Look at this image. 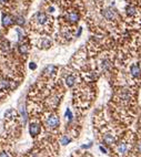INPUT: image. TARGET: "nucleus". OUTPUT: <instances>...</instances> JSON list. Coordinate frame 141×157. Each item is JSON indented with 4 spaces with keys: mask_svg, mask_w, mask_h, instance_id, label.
<instances>
[{
    "mask_svg": "<svg viewBox=\"0 0 141 157\" xmlns=\"http://www.w3.org/2000/svg\"><path fill=\"white\" fill-rule=\"evenodd\" d=\"M50 46H51V41L47 38H42L40 41V43H39V47L42 48V49H47V48H49Z\"/></svg>",
    "mask_w": 141,
    "mask_h": 157,
    "instance_id": "obj_14",
    "label": "nucleus"
},
{
    "mask_svg": "<svg viewBox=\"0 0 141 157\" xmlns=\"http://www.w3.org/2000/svg\"><path fill=\"white\" fill-rule=\"evenodd\" d=\"M92 146V143H89V144H87V145H82L81 146V148H89Z\"/></svg>",
    "mask_w": 141,
    "mask_h": 157,
    "instance_id": "obj_23",
    "label": "nucleus"
},
{
    "mask_svg": "<svg viewBox=\"0 0 141 157\" xmlns=\"http://www.w3.org/2000/svg\"><path fill=\"white\" fill-rule=\"evenodd\" d=\"M16 87V85L8 78H0V91H7Z\"/></svg>",
    "mask_w": 141,
    "mask_h": 157,
    "instance_id": "obj_4",
    "label": "nucleus"
},
{
    "mask_svg": "<svg viewBox=\"0 0 141 157\" xmlns=\"http://www.w3.org/2000/svg\"><path fill=\"white\" fill-rule=\"evenodd\" d=\"M135 149H137V152H138V153H141V141H140V142L137 143V146H135Z\"/></svg>",
    "mask_w": 141,
    "mask_h": 157,
    "instance_id": "obj_21",
    "label": "nucleus"
},
{
    "mask_svg": "<svg viewBox=\"0 0 141 157\" xmlns=\"http://www.w3.org/2000/svg\"><path fill=\"white\" fill-rule=\"evenodd\" d=\"M7 0H0V3H6Z\"/></svg>",
    "mask_w": 141,
    "mask_h": 157,
    "instance_id": "obj_25",
    "label": "nucleus"
},
{
    "mask_svg": "<svg viewBox=\"0 0 141 157\" xmlns=\"http://www.w3.org/2000/svg\"><path fill=\"white\" fill-rule=\"evenodd\" d=\"M0 157H14V156L8 151H0Z\"/></svg>",
    "mask_w": 141,
    "mask_h": 157,
    "instance_id": "obj_18",
    "label": "nucleus"
},
{
    "mask_svg": "<svg viewBox=\"0 0 141 157\" xmlns=\"http://www.w3.org/2000/svg\"><path fill=\"white\" fill-rule=\"evenodd\" d=\"M16 32H17V35H18V39H19V40L21 41L23 39V35H25L23 31L20 29V28H17V29H16Z\"/></svg>",
    "mask_w": 141,
    "mask_h": 157,
    "instance_id": "obj_19",
    "label": "nucleus"
},
{
    "mask_svg": "<svg viewBox=\"0 0 141 157\" xmlns=\"http://www.w3.org/2000/svg\"><path fill=\"white\" fill-rule=\"evenodd\" d=\"M29 67H30V69H31V70H36V69H37V65H36L35 62H31V63H30V65H29Z\"/></svg>",
    "mask_w": 141,
    "mask_h": 157,
    "instance_id": "obj_22",
    "label": "nucleus"
},
{
    "mask_svg": "<svg viewBox=\"0 0 141 157\" xmlns=\"http://www.w3.org/2000/svg\"><path fill=\"white\" fill-rule=\"evenodd\" d=\"M102 16L104 17V19H107V20H113L116 18V13L113 10H111V9H104V10H102Z\"/></svg>",
    "mask_w": 141,
    "mask_h": 157,
    "instance_id": "obj_6",
    "label": "nucleus"
},
{
    "mask_svg": "<svg viewBox=\"0 0 141 157\" xmlns=\"http://www.w3.org/2000/svg\"><path fill=\"white\" fill-rule=\"evenodd\" d=\"M18 51H19V53L20 54H27L28 53V51H29V49H28V46L27 44H20L19 47H18Z\"/></svg>",
    "mask_w": 141,
    "mask_h": 157,
    "instance_id": "obj_15",
    "label": "nucleus"
},
{
    "mask_svg": "<svg viewBox=\"0 0 141 157\" xmlns=\"http://www.w3.org/2000/svg\"><path fill=\"white\" fill-rule=\"evenodd\" d=\"M65 82H66V85L68 87H72L76 84V76L72 75V74H69L68 76H66Z\"/></svg>",
    "mask_w": 141,
    "mask_h": 157,
    "instance_id": "obj_11",
    "label": "nucleus"
},
{
    "mask_svg": "<svg viewBox=\"0 0 141 157\" xmlns=\"http://www.w3.org/2000/svg\"><path fill=\"white\" fill-rule=\"evenodd\" d=\"M41 132V126L39 125V123L31 122L29 125V133L31 135V137H37Z\"/></svg>",
    "mask_w": 141,
    "mask_h": 157,
    "instance_id": "obj_3",
    "label": "nucleus"
},
{
    "mask_svg": "<svg viewBox=\"0 0 141 157\" xmlns=\"http://www.w3.org/2000/svg\"><path fill=\"white\" fill-rule=\"evenodd\" d=\"M99 148H100V151L102 152V153H104V154H107V149L104 148V147H102V146H100V147H99Z\"/></svg>",
    "mask_w": 141,
    "mask_h": 157,
    "instance_id": "obj_24",
    "label": "nucleus"
},
{
    "mask_svg": "<svg viewBox=\"0 0 141 157\" xmlns=\"http://www.w3.org/2000/svg\"><path fill=\"white\" fill-rule=\"evenodd\" d=\"M70 142H71V138L68 137V136H66V135L61 137V140H60V143L62 144V145H68Z\"/></svg>",
    "mask_w": 141,
    "mask_h": 157,
    "instance_id": "obj_16",
    "label": "nucleus"
},
{
    "mask_svg": "<svg viewBox=\"0 0 141 157\" xmlns=\"http://www.w3.org/2000/svg\"><path fill=\"white\" fill-rule=\"evenodd\" d=\"M117 152H118L119 154H121V155L126 154V153L128 152V143L127 142L119 143L118 146H117Z\"/></svg>",
    "mask_w": 141,
    "mask_h": 157,
    "instance_id": "obj_8",
    "label": "nucleus"
},
{
    "mask_svg": "<svg viewBox=\"0 0 141 157\" xmlns=\"http://www.w3.org/2000/svg\"><path fill=\"white\" fill-rule=\"evenodd\" d=\"M14 17H11L10 15H2V26L3 27H10L14 24Z\"/></svg>",
    "mask_w": 141,
    "mask_h": 157,
    "instance_id": "obj_7",
    "label": "nucleus"
},
{
    "mask_svg": "<svg viewBox=\"0 0 141 157\" xmlns=\"http://www.w3.org/2000/svg\"><path fill=\"white\" fill-rule=\"evenodd\" d=\"M5 119L7 121H16L18 119V114L17 112L14 110V108H9V110L6 111V113H5Z\"/></svg>",
    "mask_w": 141,
    "mask_h": 157,
    "instance_id": "obj_5",
    "label": "nucleus"
},
{
    "mask_svg": "<svg viewBox=\"0 0 141 157\" xmlns=\"http://www.w3.org/2000/svg\"><path fill=\"white\" fill-rule=\"evenodd\" d=\"M126 13H127L128 17H135V13H137V10H135V6H131V5L127 6V8H126Z\"/></svg>",
    "mask_w": 141,
    "mask_h": 157,
    "instance_id": "obj_13",
    "label": "nucleus"
},
{
    "mask_svg": "<svg viewBox=\"0 0 141 157\" xmlns=\"http://www.w3.org/2000/svg\"><path fill=\"white\" fill-rule=\"evenodd\" d=\"M116 138L113 135H111L110 133H107L104 135V143L107 144V145H112L113 143H115Z\"/></svg>",
    "mask_w": 141,
    "mask_h": 157,
    "instance_id": "obj_10",
    "label": "nucleus"
},
{
    "mask_svg": "<svg viewBox=\"0 0 141 157\" xmlns=\"http://www.w3.org/2000/svg\"><path fill=\"white\" fill-rule=\"evenodd\" d=\"M59 125H60V121L56 114H49L45 119V126L48 130H56Z\"/></svg>",
    "mask_w": 141,
    "mask_h": 157,
    "instance_id": "obj_1",
    "label": "nucleus"
},
{
    "mask_svg": "<svg viewBox=\"0 0 141 157\" xmlns=\"http://www.w3.org/2000/svg\"><path fill=\"white\" fill-rule=\"evenodd\" d=\"M48 21H49V18L47 17V15L43 13V12H37L31 19V22L38 24L39 27H42L45 26V24H47Z\"/></svg>",
    "mask_w": 141,
    "mask_h": 157,
    "instance_id": "obj_2",
    "label": "nucleus"
},
{
    "mask_svg": "<svg viewBox=\"0 0 141 157\" xmlns=\"http://www.w3.org/2000/svg\"><path fill=\"white\" fill-rule=\"evenodd\" d=\"M130 72H131V75L132 78H137L141 75V71H140V68H139L138 64H132L131 65V69H130Z\"/></svg>",
    "mask_w": 141,
    "mask_h": 157,
    "instance_id": "obj_9",
    "label": "nucleus"
},
{
    "mask_svg": "<svg viewBox=\"0 0 141 157\" xmlns=\"http://www.w3.org/2000/svg\"><path fill=\"white\" fill-rule=\"evenodd\" d=\"M67 19L70 22H72V24H76V22L79 21V15H78L77 12H70V13L67 15Z\"/></svg>",
    "mask_w": 141,
    "mask_h": 157,
    "instance_id": "obj_12",
    "label": "nucleus"
},
{
    "mask_svg": "<svg viewBox=\"0 0 141 157\" xmlns=\"http://www.w3.org/2000/svg\"><path fill=\"white\" fill-rule=\"evenodd\" d=\"M66 119H69V122L70 121H72V113L70 112L69 108H67V111H66Z\"/></svg>",
    "mask_w": 141,
    "mask_h": 157,
    "instance_id": "obj_20",
    "label": "nucleus"
},
{
    "mask_svg": "<svg viewBox=\"0 0 141 157\" xmlns=\"http://www.w3.org/2000/svg\"><path fill=\"white\" fill-rule=\"evenodd\" d=\"M16 22H17L19 26H23V24H25V18H23L22 16H18V17L16 18Z\"/></svg>",
    "mask_w": 141,
    "mask_h": 157,
    "instance_id": "obj_17",
    "label": "nucleus"
}]
</instances>
